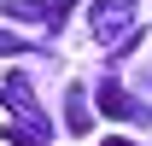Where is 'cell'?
<instances>
[{"label": "cell", "instance_id": "1", "mask_svg": "<svg viewBox=\"0 0 152 146\" xmlns=\"http://www.w3.org/2000/svg\"><path fill=\"white\" fill-rule=\"evenodd\" d=\"M94 105L105 111V117H123V123H134V117H140V105H134L129 93L117 88V82H99V93H94Z\"/></svg>", "mask_w": 152, "mask_h": 146}, {"label": "cell", "instance_id": "2", "mask_svg": "<svg viewBox=\"0 0 152 146\" xmlns=\"http://www.w3.org/2000/svg\"><path fill=\"white\" fill-rule=\"evenodd\" d=\"M129 12H134V0H99L94 6V29L99 35H117V23L129 18Z\"/></svg>", "mask_w": 152, "mask_h": 146}, {"label": "cell", "instance_id": "4", "mask_svg": "<svg viewBox=\"0 0 152 146\" xmlns=\"http://www.w3.org/2000/svg\"><path fill=\"white\" fill-rule=\"evenodd\" d=\"M64 123H70V134H88V105H82V93H70V105H64Z\"/></svg>", "mask_w": 152, "mask_h": 146}, {"label": "cell", "instance_id": "5", "mask_svg": "<svg viewBox=\"0 0 152 146\" xmlns=\"http://www.w3.org/2000/svg\"><path fill=\"white\" fill-rule=\"evenodd\" d=\"M6 140H12V146H41V134H35V128H6Z\"/></svg>", "mask_w": 152, "mask_h": 146}, {"label": "cell", "instance_id": "3", "mask_svg": "<svg viewBox=\"0 0 152 146\" xmlns=\"http://www.w3.org/2000/svg\"><path fill=\"white\" fill-rule=\"evenodd\" d=\"M6 105H18V111H23V117H29V123H35V128H41V111H35V99H29V88H23L18 76H12V82H6Z\"/></svg>", "mask_w": 152, "mask_h": 146}, {"label": "cell", "instance_id": "6", "mask_svg": "<svg viewBox=\"0 0 152 146\" xmlns=\"http://www.w3.org/2000/svg\"><path fill=\"white\" fill-rule=\"evenodd\" d=\"M0 53H23V41H18V35H6V29H0Z\"/></svg>", "mask_w": 152, "mask_h": 146}]
</instances>
